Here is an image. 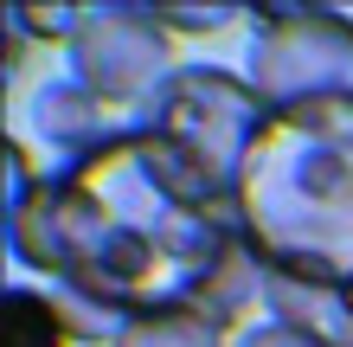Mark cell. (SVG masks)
Masks as SVG:
<instances>
[{"mask_svg": "<svg viewBox=\"0 0 353 347\" xmlns=\"http://www.w3.org/2000/svg\"><path fill=\"white\" fill-rule=\"evenodd\" d=\"M7 244L26 270L129 321L199 309L238 335L244 309L263 302V257L244 238L238 206L205 193L161 135L46 168L32 193L7 199Z\"/></svg>", "mask_w": 353, "mask_h": 347, "instance_id": "6da1fadb", "label": "cell"}, {"mask_svg": "<svg viewBox=\"0 0 353 347\" xmlns=\"http://www.w3.org/2000/svg\"><path fill=\"white\" fill-rule=\"evenodd\" d=\"M232 206L263 270L353 283V97L270 110Z\"/></svg>", "mask_w": 353, "mask_h": 347, "instance_id": "7a4b0ae2", "label": "cell"}, {"mask_svg": "<svg viewBox=\"0 0 353 347\" xmlns=\"http://www.w3.org/2000/svg\"><path fill=\"white\" fill-rule=\"evenodd\" d=\"M263 116L270 110H263V97L251 90V77H238L225 65H180L168 77V90H161L154 135L186 161V174H193L205 193L232 206L244 155H251Z\"/></svg>", "mask_w": 353, "mask_h": 347, "instance_id": "3957f363", "label": "cell"}, {"mask_svg": "<svg viewBox=\"0 0 353 347\" xmlns=\"http://www.w3.org/2000/svg\"><path fill=\"white\" fill-rule=\"evenodd\" d=\"M251 90L263 110L353 97V19L334 7H251Z\"/></svg>", "mask_w": 353, "mask_h": 347, "instance_id": "277c9868", "label": "cell"}, {"mask_svg": "<svg viewBox=\"0 0 353 347\" xmlns=\"http://www.w3.org/2000/svg\"><path fill=\"white\" fill-rule=\"evenodd\" d=\"M65 58H71L65 77H77L84 90L110 97L122 110H141V116H161V90L180 71L174 39L154 7H84Z\"/></svg>", "mask_w": 353, "mask_h": 347, "instance_id": "5b68a950", "label": "cell"}, {"mask_svg": "<svg viewBox=\"0 0 353 347\" xmlns=\"http://www.w3.org/2000/svg\"><path fill=\"white\" fill-rule=\"evenodd\" d=\"M32 129L46 135V148L58 155V168H77V161L116 148V141L154 135V116L122 110V103H110V97L84 90L77 77H52V84L32 97Z\"/></svg>", "mask_w": 353, "mask_h": 347, "instance_id": "8992f818", "label": "cell"}, {"mask_svg": "<svg viewBox=\"0 0 353 347\" xmlns=\"http://www.w3.org/2000/svg\"><path fill=\"white\" fill-rule=\"evenodd\" d=\"M263 309L321 347H353V283H302L263 270Z\"/></svg>", "mask_w": 353, "mask_h": 347, "instance_id": "52a82bcc", "label": "cell"}, {"mask_svg": "<svg viewBox=\"0 0 353 347\" xmlns=\"http://www.w3.org/2000/svg\"><path fill=\"white\" fill-rule=\"evenodd\" d=\"M0 321H7V347H77L52 290H32V283H13L0 296Z\"/></svg>", "mask_w": 353, "mask_h": 347, "instance_id": "ba28073f", "label": "cell"}, {"mask_svg": "<svg viewBox=\"0 0 353 347\" xmlns=\"http://www.w3.org/2000/svg\"><path fill=\"white\" fill-rule=\"evenodd\" d=\"M116 347H232V335L199 309H161V315H135Z\"/></svg>", "mask_w": 353, "mask_h": 347, "instance_id": "9c48e42d", "label": "cell"}, {"mask_svg": "<svg viewBox=\"0 0 353 347\" xmlns=\"http://www.w3.org/2000/svg\"><path fill=\"white\" fill-rule=\"evenodd\" d=\"M232 347H321V341L302 335V328H289V321H276V315H263V321H251V328H238Z\"/></svg>", "mask_w": 353, "mask_h": 347, "instance_id": "30bf717a", "label": "cell"}]
</instances>
